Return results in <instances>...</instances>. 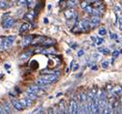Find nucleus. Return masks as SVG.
Returning <instances> with one entry per match:
<instances>
[{"label": "nucleus", "instance_id": "nucleus-1", "mask_svg": "<svg viewBox=\"0 0 122 114\" xmlns=\"http://www.w3.org/2000/svg\"><path fill=\"white\" fill-rule=\"evenodd\" d=\"M68 113H71V114L78 113V102L74 99H72V100L70 101L69 108H68Z\"/></svg>", "mask_w": 122, "mask_h": 114}, {"label": "nucleus", "instance_id": "nucleus-2", "mask_svg": "<svg viewBox=\"0 0 122 114\" xmlns=\"http://www.w3.org/2000/svg\"><path fill=\"white\" fill-rule=\"evenodd\" d=\"M77 26L80 28L81 32H84V31H87L90 26H89V22L87 19H82L77 23Z\"/></svg>", "mask_w": 122, "mask_h": 114}, {"label": "nucleus", "instance_id": "nucleus-3", "mask_svg": "<svg viewBox=\"0 0 122 114\" xmlns=\"http://www.w3.org/2000/svg\"><path fill=\"white\" fill-rule=\"evenodd\" d=\"M40 77H42L43 79H45L48 83L50 84V83H52V82H55V81H57V79H58V76L55 75V74H46V75H42Z\"/></svg>", "mask_w": 122, "mask_h": 114}, {"label": "nucleus", "instance_id": "nucleus-4", "mask_svg": "<svg viewBox=\"0 0 122 114\" xmlns=\"http://www.w3.org/2000/svg\"><path fill=\"white\" fill-rule=\"evenodd\" d=\"M64 14H65V17L67 19H74V18H76V17H77L73 8H69L68 10H65V11L64 12Z\"/></svg>", "mask_w": 122, "mask_h": 114}, {"label": "nucleus", "instance_id": "nucleus-5", "mask_svg": "<svg viewBox=\"0 0 122 114\" xmlns=\"http://www.w3.org/2000/svg\"><path fill=\"white\" fill-rule=\"evenodd\" d=\"M14 22H15L14 18H12V17H6V18H4V19H3L2 27H3V28H5V29L10 28L11 26H13Z\"/></svg>", "mask_w": 122, "mask_h": 114}, {"label": "nucleus", "instance_id": "nucleus-6", "mask_svg": "<svg viewBox=\"0 0 122 114\" xmlns=\"http://www.w3.org/2000/svg\"><path fill=\"white\" fill-rule=\"evenodd\" d=\"M14 42H15V37L14 36H8V37H6L5 38V49H8V48L11 47L13 46Z\"/></svg>", "mask_w": 122, "mask_h": 114}, {"label": "nucleus", "instance_id": "nucleus-7", "mask_svg": "<svg viewBox=\"0 0 122 114\" xmlns=\"http://www.w3.org/2000/svg\"><path fill=\"white\" fill-rule=\"evenodd\" d=\"M42 87H39L38 85H33V86H30V87H28L27 88V91L28 92H32V93H35V94H42V93H43L42 91Z\"/></svg>", "mask_w": 122, "mask_h": 114}, {"label": "nucleus", "instance_id": "nucleus-8", "mask_svg": "<svg viewBox=\"0 0 122 114\" xmlns=\"http://www.w3.org/2000/svg\"><path fill=\"white\" fill-rule=\"evenodd\" d=\"M99 23H100V17H99V16H94V17H91V19H90L89 26H90V28H94Z\"/></svg>", "mask_w": 122, "mask_h": 114}, {"label": "nucleus", "instance_id": "nucleus-9", "mask_svg": "<svg viewBox=\"0 0 122 114\" xmlns=\"http://www.w3.org/2000/svg\"><path fill=\"white\" fill-rule=\"evenodd\" d=\"M33 40H34V37L31 36V35H28V36H25L23 39H22V46H27L29 45H31L33 43Z\"/></svg>", "mask_w": 122, "mask_h": 114}, {"label": "nucleus", "instance_id": "nucleus-10", "mask_svg": "<svg viewBox=\"0 0 122 114\" xmlns=\"http://www.w3.org/2000/svg\"><path fill=\"white\" fill-rule=\"evenodd\" d=\"M32 25L28 23V22H25L23 23L21 26H20V29H19V33H24V32H27V31H29L30 29H31Z\"/></svg>", "mask_w": 122, "mask_h": 114}, {"label": "nucleus", "instance_id": "nucleus-11", "mask_svg": "<svg viewBox=\"0 0 122 114\" xmlns=\"http://www.w3.org/2000/svg\"><path fill=\"white\" fill-rule=\"evenodd\" d=\"M36 84L37 85H38L39 87H44V86H46L47 84H49L48 82L45 80V79H43L42 77H38V79H36Z\"/></svg>", "mask_w": 122, "mask_h": 114}, {"label": "nucleus", "instance_id": "nucleus-12", "mask_svg": "<svg viewBox=\"0 0 122 114\" xmlns=\"http://www.w3.org/2000/svg\"><path fill=\"white\" fill-rule=\"evenodd\" d=\"M19 101L21 102V105H22V106H23L24 108L32 105V100H31V99H29V98H27V97H26L25 99H21Z\"/></svg>", "mask_w": 122, "mask_h": 114}, {"label": "nucleus", "instance_id": "nucleus-13", "mask_svg": "<svg viewBox=\"0 0 122 114\" xmlns=\"http://www.w3.org/2000/svg\"><path fill=\"white\" fill-rule=\"evenodd\" d=\"M12 105H13V106L16 109V110H18V111H20V110H22V109H24V107L22 106V105H21V102L20 101H12Z\"/></svg>", "mask_w": 122, "mask_h": 114}, {"label": "nucleus", "instance_id": "nucleus-14", "mask_svg": "<svg viewBox=\"0 0 122 114\" xmlns=\"http://www.w3.org/2000/svg\"><path fill=\"white\" fill-rule=\"evenodd\" d=\"M32 53H33V50H30V51H27V52H24V53H22L21 55L19 56V59L21 60V61H22V60H27Z\"/></svg>", "mask_w": 122, "mask_h": 114}, {"label": "nucleus", "instance_id": "nucleus-15", "mask_svg": "<svg viewBox=\"0 0 122 114\" xmlns=\"http://www.w3.org/2000/svg\"><path fill=\"white\" fill-rule=\"evenodd\" d=\"M2 106H3L5 113H11V103L8 102V101H5Z\"/></svg>", "mask_w": 122, "mask_h": 114}, {"label": "nucleus", "instance_id": "nucleus-16", "mask_svg": "<svg viewBox=\"0 0 122 114\" xmlns=\"http://www.w3.org/2000/svg\"><path fill=\"white\" fill-rule=\"evenodd\" d=\"M45 40H46V38H45V37H42V36H38L36 39H34V40H33V43H34V44L43 43ZM33 43H32V44H33Z\"/></svg>", "mask_w": 122, "mask_h": 114}, {"label": "nucleus", "instance_id": "nucleus-17", "mask_svg": "<svg viewBox=\"0 0 122 114\" xmlns=\"http://www.w3.org/2000/svg\"><path fill=\"white\" fill-rule=\"evenodd\" d=\"M65 101H61L59 103V113H65Z\"/></svg>", "mask_w": 122, "mask_h": 114}, {"label": "nucleus", "instance_id": "nucleus-18", "mask_svg": "<svg viewBox=\"0 0 122 114\" xmlns=\"http://www.w3.org/2000/svg\"><path fill=\"white\" fill-rule=\"evenodd\" d=\"M26 97L31 99V100H37L38 99V96L37 94H35V93H32V92H26Z\"/></svg>", "mask_w": 122, "mask_h": 114}, {"label": "nucleus", "instance_id": "nucleus-19", "mask_svg": "<svg viewBox=\"0 0 122 114\" xmlns=\"http://www.w3.org/2000/svg\"><path fill=\"white\" fill-rule=\"evenodd\" d=\"M5 50V38L0 37V51Z\"/></svg>", "mask_w": 122, "mask_h": 114}, {"label": "nucleus", "instance_id": "nucleus-20", "mask_svg": "<svg viewBox=\"0 0 122 114\" xmlns=\"http://www.w3.org/2000/svg\"><path fill=\"white\" fill-rule=\"evenodd\" d=\"M55 44V42H54V40H45L44 42L42 43V45L43 46H52V45H54Z\"/></svg>", "mask_w": 122, "mask_h": 114}, {"label": "nucleus", "instance_id": "nucleus-21", "mask_svg": "<svg viewBox=\"0 0 122 114\" xmlns=\"http://www.w3.org/2000/svg\"><path fill=\"white\" fill-rule=\"evenodd\" d=\"M24 17L27 18V19H29V20H33L34 17H35V14H34L33 12H30V13L26 14V15L24 16Z\"/></svg>", "mask_w": 122, "mask_h": 114}, {"label": "nucleus", "instance_id": "nucleus-22", "mask_svg": "<svg viewBox=\"0 0 122 114\" xmlns=\"http://www.w3.org/2000/svg\"><path fill=\"white\" fill-rule=\"evenodd\" d=\"M66 5H67L68 8H73V7L76 6V1H75V0H68Z\"/></svg>", "mask_w": 122, "mask_h": 114}, {"label": "nucleus", "instance_id": "nucleus-23", "mask_svg": "<svg viewBox=\"0 0 122 114\" xmlns=\"http://www.w3.org/2000/svg\"><path fill=\"white\" fill-rule=\"evenodd\" d=\"M8 7V3L6 0H0V9H5Z\"/></svg>", "mask_w": 122, "mask_h": 114}, {"label": "nucleus", "instance_id": "nucleus-24", "mask_svg": "<svg viewBox=\"0 0 122 114\" xmlns=\"http://www.w3.org/2000/svg\"><path fill=\"white\" fill-rule=\"evenodd\" d=\"M93 8L92 7H91V6H89V5H88L86 8H85V11L88 13V14H92L93 13Z\"/></svg>", "mask_w": 122, "mask_h": 114}, {"label": "nucleus", "instance_id": "nucleus-25", "mask_svg": "<svg viewBox=\"0 0 122 114\" xmlns=\"http://www.w3.org/2000/svg\"><path fill=\"white\" fill-rule=\"evenodd\" d=\"M98 34H99L100 36H104V35L107 34V30H106L105 28H101V29H99V31H98Z\"/></svg>", "mask_w": 122, "mask_h": 114}, {"label": "nucleus", "instance_id": "nucleus-26", "mask_svg": "<svg viewBox=\"0 0 122 114\" xmlns=\"http://www.w3.org/2000/svg\"><path fill=\"white\" fill-rule=\"evenodd\" d=\"M121 92H122V89L120 87H116V88L114 89V95H119V94H121Z\"/></svg>", "mask_w": 122, "mask_h": 114}, {"label": "nucleus", "instance_id": "nucleus-27", "mask_svg": "<svg viewBox=\"0 0 122 114\" xmlns=\"http://www.w3.org/2000/svg\"><path fill=\"white\" fill-rule=\"evenodd\" d=\"M98 50L100 51V52L104 53V54H109V53H110V50H109L108 48H102V47H100V48H98Z\"/></svg>", "mask_w": 122, "mask_h": 114}, {"label": "nucleus", "instance_id": "nucleus-28", "mask_svg": "<svg viewBox=\"0 0 122 114\" xmlns=\"http://www.w3.org/2000/svg\"><path fill=\"white\" fill-rule=\"evenodd\" d=\"M17 5L22 6V5H26L27 4V0H17Z\"/></svg>", "mask_w": 122, "mask_h": 114}, {"label": "nucleus", "instance_id": "nucleus-29", "mask_svg": "<svg viewBox=\"0 0 122 114\" xmlns=\"http://www.w3.org/2000/svg\"><path fill=\"white\" fill-rule=\"evenodd\" d=\"M33 113H43V109L42 107H38L37 109H35L33 111Z\"/></svg>", "mask_w": 122, "mask_h": 114}, {"label": "nucleus", "instance_id": "nucleus-30", "mask_svg": "<svg viewBox=\"0 0 122 114\" xmlns=\"http://www.w3.org/2000/svg\"><path fill=\"white\" fill-rule=\"evenodd\" d=\"M102 68H104V69H107L108 67H109V62L108 61H104V62H102Z\"/></svg>", "mask_w": 122, "mask_h": 114}, {"label": "nucleus", "instance_id": "nucleus-31", "mask_svg": "<svg viewBox=\"0 0 122 114\" xmlns=\"http://www.w3.org/2000/svg\"><path fill=\"white\" fill-rule=\"evenodd\" d=\"M103 42H104V40H103L102 38H98V39L96 40V44H97L98 46H100V45H101V44H102Z\"/></svg>", "mask_w": 122, "mask_h": 114}, {"label": "nucleus", "instance_id": "nucleus-32", "mask_svg": "<svg viewBox=\"0 0 122 114\" xmlns=\"http://www.w3.org/2000/svg\"><path fill=\"white\" fill-rule=\"evenodd\" d=\"M119 51H117V50H114V52H113V57L114 58H116V57H118V55H119Z\"/></svg>", "mask_w": 122, "mask_h": 114}, {"label": "nucleus", "instance_id": "nucleus-33", "mask_svg": "<svg viewBox=\"0 0 122 114\" xmlns=\"http://www.w3.org/2000/svg\"><path fill=\"white\" fill-rule=\"evenodd\" d=\"M88 5V1H83L82 3H81V7H82L83 9H85Z\"/></svg>", "mask_w": 122, "mask_h": 114}, {"label": "nucleus", "instance_id": "nucleus-34", "mask_svg": "<svg viewBox=\"0 0 122 114\" xmlns=\"http://www.w3.org/2000/svg\"><path fill=\"white\" fill-rule=\"evenodd\" d=\"M118 22H119V29L122 31V17H119Z\"/></svg>", "mask_w": 122, "mask_h": 114}, {"label": "nucleus", "instance_id": "nucleus-35", "mask_svg": "<svg viewBox=\"0 0 122 114\" xmlns=\"http://www.w3.org/2000/svg\"><path fill=\"white\" fill-rule=\"evenodd\" d=\"M111 39H117V35L114 34V33H111Z\"/></svg>", "mask_w": 122, "mask_h": 114}, {"label": "nucleus", "instance_id": "nucleus-36", "mask_svg": "<svg viewBox=\"0 0 122 114\" xmlns=\"http://www.w3.org/2000/svg\"><path fill=\"white\" fill-rule=\"evenodd\" d=\"M83 54H84V50H83V49H81V50L78 51V56H79V57H80V56H82Z\"/></svg>", "mask_w": 122, "mask_h": 114}, {"label": "nucleus", "instance_id": "nucleus-37", "mask_svg": "<svg viewBox=\"0 0 122 114\" xmlns=\"http://www.w3.org/2000/svg\"><path fill=\"white\" fill-rule=\"evenodd\" d=\"M2 113H5V111H4L3 106H0V114H2Z\"/></svg>", "mask_w": 122, "mask_h": 114}, {"label": "nucleus", "instance_id": "nucleus-38", "mask_svg": "<svg viewBox=\"0 0 122 114\" xmlns=\"http://www.w3.org/2000/svg\"><path fill=\"white\" fill-rule=\"evenodd\" d=\"M78 68H79V65H78V64H75V66L72 68V70H73V71H76Z\"/></svg>", "mask_w": 122, "mask_h": 114}, {"label": "nucleus", "instance_id": "nucleus-39", "mask_svg": "<svg viewBox=\"0 0 122 114\" xmlns=\"http://www.w3.org/2000/svg\"><path fill=\"white\" fill-rule=\"evenodd\" d=\"M90 39H91V41H93V42H96V40H97V39H96L95 37H93V36H91Z\"/></svg>", "mask_w": 122, "mask_h": 114}, {"label": "nucleus", "instance_id": "nucleus-40", "mask_svg": "<svg viewBox=\"0 0 122 114\" xmlns=\"http://www.w3.org/2000/svg\"><path fill=\"white\" fill-rule=\"evenodd\" d=\"M48 112H49V113H54V111H53V108H49Z\"/></svg>", "mask_w": 122, "mask_h": 114}, {"label": "nucleus", "instance_id": "nucleus-41", "mask_svg": "<svg viewBox=\"0 0 122 114\" xmlns=\"http://www.w3.org/2000/svg\"><path fill=\"white\" fill-rule=\"evenodd\" d=\"M87 1H88V2H97L98 0H87Z\"/></svg>", "mask_w": 122, "mask_h": 114}, {"label": "nucleus", "instance_id": "nucleus-42", "mask_svg": "<svg viewBox=\"0 0 122 114\" xmlns=\"http://www.w3.org/2000/svg\"><path fill=\"white\" fill-rule=\"evenodd\" d=\"M5 68H6V69H9V68H10L9 64H5Z\"/></svg>", "mask_w": 122, "mask_h": 114}, {"label": "nucleus", "instance_id": "nucleus-43", "mask_svg": "<svg viewBox=\"0 0 122 114\" xmlns=\"http://www.w3.org/2000/svg\"><path fill=\"white\" fill-rule=\"evenodd\" d=\"M47 22H48V20L45 18V19H44V23H47Z\"/></svg>", "mask_w": 122, "mask_h": 114}, {"label": "nucleus", "instance_id": "nucleus-44", "mask_svg": "<svg viewBox=\"0 0 122 114\" xmlns=\"http://www.w3.org/2000/svg\"><path fill=\"white\" fill-rule=\"evenodd\" d=\"M97 69V67L96 66H94V67H92V70H96Z\"/></svg>", "mask_w": 122, "mask_h": 114}, {"label": "nucleus", "instance_id": "nucleus-45", "mask_svg": "<svg viewBox=\"0 0 122 114\" xmlns=\"http://www.w3.org/2000/svg\"><path fill=\"white\" fill-rule=\"evenodd\" d=\"M119 52H120V53H121V54H122V49H121V50H120V51H119Z\"/></svg>", "mask_w": 122, "mask_h": 114}]
</instances>
